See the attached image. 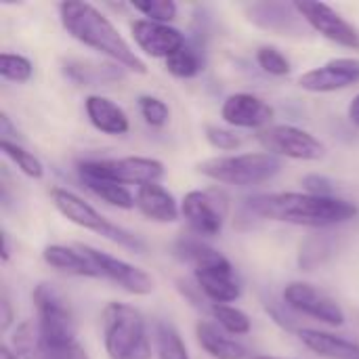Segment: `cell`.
Returning <instances> with one entry per match:
<instances>
[{
	"label": "cell",
	"instance_id": "cell-1",
	"mask_svg": "<svg viewBox=\"0 0 359 359\" xmlns=\"http://www.w3.org/2000/svg\"><path fill=\"white\" fill-rule=\"evenodd\" d=\"M246 208L261 219L320 229L347 223L359 215V208L349 200L337 196H311L307 191L259 194L246 200Z\"/></svg>",
	"mask_w": 359,
	"mask_h": 359
},
{
	"label": "cell",
	"instance_id": "cell-2",
	"mask_svg": "<svg viewBox=\"0 0 359 359\" xmlns=\"http://www.w3.org/2000/svg\"><path fill=\"white\" fill-rule=\"evenodd\" d=\"M63 29L78 40L82 46L105 55L111 63L120 65L126 72L147 74L145 61L133 50V46L124 40L111 19L101 13L95 4L82 0H65L57 6Z\"/></svg>",
	"mask_w": 359,
	"mask_h": 359
},
{
	"label": "cell",
	"instance_id": "cell-3",
	"mask_svg": "<svg viewBox=\"0 0 359 359\" xmlns=\"http://www.w3.org/2000/svg\"><path fill=\"white\" fill-rule=\"evenodd\" d=\"M103 347L109 359H151L145 318L126 303H109L101 316Z\"/></svg>",
	"mask_w": 359,
	"mask_h": 359
},
{
	"label": "cell",
	"instance_id": "cell-4",
	"mask_svg": "<svg viewBox=\"0 0 359 359\" xmlns=\"http://www.w3.org/2000/svg\"><path fill=\"white\" fill-rule=\"evenodd\" d=\"M282 170V160L267 154H227L198 164V172L210 181L236 187H252L271 181Z\"/></svg>",
	"mask_w": 359,
	"mask_h": 359
},
{
	"label": "cell",
	"instance_id": "cell-5",
	"mask_svg": "<svg viewBox=\"0 0 359 359\" xmlns=\"http://www.w3.org/2000/svg\"><path fill=\"white\" fill-rule=\"evenodd\" d=\"M50 202L53 206L57 208V212L67 219L69 223L86 229V231H93L135 255H143L147 250L145 242L135 236L133 231L111 223L109 219H105L95 206H90L86 200H82L78 194L69 191V189H63V187H53L50 189Z\"/></svg>",
	"mask_w": 359,
	"mask_h": 359
},
{
	"label": "cell",
	"instance_id": "cell-6",
	"mask_svg": "<svg viewBox=\"0 0 359 359\" xmlns=\"http://www.w3.org/2000/svg\"><path fill=\"white\" fill-rule=\"evenodd\" d=\"M36 322L44 341L46 351L69 347L78 334V322L69 301L48 282H40L32 292Z\"/></svg>",
	"mask_w": 359,
	"mask_h": 359
},
{
	"label": "cell",
	"instance_id": "cell-7",
	"mask_svg": "<svg viewBox=\"0 0 359 359\" xmlns=\"http://www.w3.org/2000/svg\"><path fill=\"white\" fill-rule=\"evenodd\" d=\"M164 164L156 158L128 156V158H101V160H82L78 162L80 179H101L118 185H147L160 183L164 177Z\"/></svg>",
	"mask_w": 359,
	"mask_h": 359
},
{
	"label": "cell",
	"instance_id": "cell-8",
	"mask_svg": "<svg viewBox=\"0 0 359 359\" xmlns=\"http://www.w3.org/2000/svg\"><path fill=\"white\" fill-rule=\"evenodd\" d=\"M257 141L267 154L280 160L318 162L326 154V145L316 135L292 124H271L257 135Z\"/></svg>",
	"mask_w": 359,
	"mask_h": 359
},
{
	"label": "cell",
	"instance_id": "cell-9",
	"mask_svg": "<svg viewBox=\"0 0 359 359\" xmlns=\"http://www.w3.org/2000/svg\"><path fill=\"white\" fill-rule=\"evenodd\" d=\"M229 198L219 189H194L181 200V215L196 236L215 238L223 231Z\"/></svg>",
	"mask_w": 359,
	"mask_h": 359
},
{
	"label": "cell",
	"instance_id": "cell-10",
	"mask_svg": "<svg viewBox=\"0 0 359 359\" xmlns=\"http://www.w3.org/2000/svg\"><path fill=\"white\" fill-rule=\"evenodd\" d=\"M76 246L90 261V265L95 267L99 278L120 286L122 290H126L128 294H135V297H147L154 292V278L147 271H143L141 267H135L122 259L101 252L88 244H76Z\"/></svg>",
	"mask_w": 359,
	"mask_h": 359
},
{
	"label": "cell",
	"instance_id": "cell-11",
	"mask_svg": "<svg viewBox=\"0 0 359 359\" xmlns=\"http://www.w3.org/2000/svg\"><path fill=\"white\" fill-rule=\"evenodd\" d=\"M282 301L294 313L313 318L328 326H343L347 320L343 307L332 297H328L326 292H322L320 288H316L307 282L286 284L282 290Z\"/></svg>",
	"mask_w": 359,
	"mask_h": 359
},
{
	"label": "cell",
	"instance_id": "cell-12",
	"mask_svg": "<svg viewBox=\"0 0 359 359\" xmlns=\"http://www.w3.org/2000/svg\"><path fill=\"white\" fill-rule=\"evenodd\" d=\"M294 6L313 32H318L320 36H324L326 40L339 46L359 50V32L330 4L313 2V0H299L294 2Z\"/></svg>",
	"mask_w": 359,
	"mask_h": 359
},
{
	"label": "cell",
	"instance_id": "cell-13",
	"mask_svg": "<svg viewBox=\"0 0 359 359\" xmlns=\"http://www.w3.org/2000/svg\"><path fill=\"white\" fill-rule=\"evenodd\" d=\"M130 34L139 50H143L151 59H168L177 50H181L187 40L181 29L170 23H158L149 19H137L130 23Z\"/></svg>",
	"mask_w": 359,
	"mask_h": 359
},
{
	"label": "cell",
	"instance_id": "cell-14",
	"mask_svg": "<svg viewBox=\"0 0 359 359\" xmlns=\"http://www.w3.org/2000/svg\"><path fill=\"white\" fill-rule=\"evenodd\" d=\"M355 84H359V59L355 57L330 59L299 78V86L309 93H337Z\"/></svg>",
	"mask_w": 359,
	"mask_h": 359
},
{
	"label": "cell",
	"instance_id": "cell-15",
	"mask_svg": "<svg viewBox=\"0 0 359 359\" xmlns=\"http://www.w3.org/2000/svg\"><path fill=\"white\" fill-rule=\"evenodd\" d=\"M221 118L233 128H250L261 133L263 128L271 126L276 109L252 93H233L223 101Z\"/></svg>",
	"mask_w": 359,
	"mask_h": 359
},
{
	"label": "cell",
	"instance_id": "cell-16",
	"mask_svg": "<svg viewBox=\"0 0 359 359\" xmlns=\"http://www.w3.org/2000/svg\"><path fill=\"white\" fill-rule=\"evenodd\" d=\"M248 19L265 29V32H273V34H301L303 32V23L305 19L299 15L294 2L286 4V2H255L246 6Z\"/></svg>",
	"mask_w": 359,
	"mask_h": 359
},
{
	"label": "cell",
	"instance_id": "cell-17",
	"mask_svg": "<svg viewBox=\"0 0 359 359\" xmlns=\"http://www.w3.org/2000/svg\"><path fill=\"white\" fill-rule=\"evenodd\" d=\"M135 204L137 210L154 223H175L181 215V204L160 183H147L137 187Z\"/></svg>",
	"mask_w": 359,
	"mask_h": 359
},
{
	"label": "cell",
	"instance_id": "cell-18",
	"mask_svg": "<svg viewBox=\"0 0 359 359\" xmlns=\"http://www.w3.org/2000/svg\"><path fill=\"white\" fill-rule=\"evenodd\" d=\"M84 111H86L88 122L103 135L122 137L130 130V120L126 111L107 97L88 95L84 99Z\"/></svg>",
	"mask_w": 359,
	"mask_h": 359
},
{
	"label": "cell",
	"instance_id": "cell-19",
	"mask_svg": "<svg viewBox=\"0 0 359 359\" xmlns=\"http://www.w3.org/2000/svg\"><path fill=\"white\" fill-rule=\"evenodd\" d=\"M198 290L210 301V305H229L242 297V286L236 280V269H208L194 271Z\"/></svg>",
	"mask_w": 359,
	"mask_h": 359
},
{
	"label": "cell",
	"instance_id": "cell-20",
	"mask_svg": "<svg viewBox=\"0 0 359 359\" xmlns=\"http://www.w3.org/2000/svg\"><path fill=\"white\" fill-rule=\"evenodd\" d=\"M299 341L316 355L324 359H359V343L337 337L326 330L301 328Z\"/></svg>",
	"mask_w": 359,
	"mask_h": 359
},
{
	"label": "cell",
	"instance_id": "cell-21",
	"mask_svg": "<svg viewBox=\"0 0 359 359\" xmlns=\"http://www.w3.org/2000/svg\"><path fill=\"white\" fill-rule=\"evenodd\" d=\"M175 257L183 263L191 265L194 271H208V269H233L229 259L221 255L217 248L208 246L200 238L183 236L175 242Z\"/></svg>",
	"mask_w": 359,
	"mask_h": 359
},
{
	"label": "cell",
	"instance_id": "cell-22",
	"mask_svg": "<svg viewBox=\"0 0 359 359\" xmlns=\"http://www.w3.org/2000/svg\"><path fill=\"white\" fill-rule=\"evenodd\" d=\"M196 339L198 345L212 359H246L248 349L231 339L227 332H223L215 322L200 320L196 324Z\"/></svg>",
	"mask_w": 359,
	"mask_h": 359
},
{
	"label": "cell",
	"instance_id": "cell-23",
	"mask_svg": "<svg viewBox=\"0 0 359 359\" xmlns=\"http://www.w3.org/2000/svg\"><path fill=\"white\" fill-rule=\"evenodd\" d=\"M42 259L46 265L53 269L67 273V276H78V278H99L90 261L82 255V250L74 246H63V244H50L44 248Z\"/></svg>",
	"mask_w": 359,
	"mask_h": 359
},
{
	"label": "cell",
	"instance_id": "cell-24",
	"mask_svg": "<svg viewBox=\"0 0 359 359\" xmlns=\"http://www.w3.org/2000/svg\"><path fill=\"white\" fill-rule=\"evenodd\" d=\"M63 72L69 80L84 86L105 84L122 78V67L116 63H95V61H80V59L63 61Z\"/></svg>",
	"mask_w": 359,
	"mask_h": 359
},
{
	"label": "cell",
	"instance_id": "cell-25",
	"mask_svg": "<svg viewBox=\"0 0 359 359\" xmlns=\"http://www.w3.org/2000/svg\"><path fill=\"white\" fill-rule=\"evenodd\" d=\"M11 349L19 359H44L46 347L36 320H25L15 328L11 339Z\"/></svg>",
	"mask_w": 359,
	"mask_h": 359
},
{
	"label": "cell",
	"instance_id": "cell-26",
	"mask_svg": "<svg viewBox=\"0 0 359 359\" xmlns=\"http://www.w3.org/2000/svg\"><path fill=\"white\" fill-rule=\"evenodd\" d=\"M154 343H156L158 359H191L181 332L168 320H158L156 322V326H154Z\"/></svg>",
	"mask_w": 359,
	"mask_h": 359
},
{
	"label": "cell",
	"instance_id": "cell-27",
	"mask_svg": "<svg viewBox=\"0 0 359 359\" xmlns=\"http://www.w3.org/2000/svg\"><path fill=\"white\" fill-rule=\"evenodd\" d=\"M204 65H206L204 50L200 48L198 42H187L181 50H177L172 57L166 59V69L181 80L200 76L204 72Z\"/></svg>",
	"mask_w": 359,
	"mask_h": 359
},
{
	"label": "cell",
	"instance_id": "cell-28",
	"mask_svg": "<svg viewBox=\"0 0 359 359\" xmlns=\"http://www.w3.org/2000/svg\"><path fill=\"white\" fill-rule=\"evenodd\" d=\"M80 183L90 194H95L97 198H101L105 204H109L114 208H120V210L137 208L135 196L124 185H118V183H111V181H101V179H80Z\"/></svg>",
	"mask_w": 359,
	"mask_h": 359
},
{
	"label": "cell",
	"instance_id": "cell-29",
	"mask_svg": "<svg viewBox=\"0 0 359 359\" xmlns=\"http://www.w3.org/2000/svg\"><path fill=\"white\" fill-rule=\"evenodd\" d=\"M210 316L215 324L229 337H246L252 330L250 318L233 305H210Z\"/></svg>",
	"mask_w": 359,
	"mask_h": 359
},
{
	"label": "cell",
	"instance_id": "cell-30",
	"mask_svg": "<svg viewBox=\"0 0 359 359\" xmlns=\"http://www.w3.org/2000/svg\"><path fill=\"white\" fill-rule=\"evenodd\" d=\"M0 149L25 177L34 181H40L44 177V164L32 151L21 147L17 141H0Z\"/></svg>",
	"mask_w": 359,
	"mask_h": 359
},
{
	"label": "cell",
	"instance_id": "cell-31",
	"mask_svg": "<svg viewBox=\"0 0 359 359\" xmlns=\"http://www.w3.org/2000/svg\"><path fill=\"white\" fill-rule=\"evenodd\" d=\"M0 76L15 84H25L34 76V63L17 53H2L0 55Z\"/></svg>",
	"mask_w": 359,
	"mask_h": 359
},
{
	"label": "cell",
	"instance_id": "cell-32",
	"mask_svg": "<svg viewBox=\"0 0 359 359\" xmlns=\"http://www.w3.org/2000/svg\"><path fill=\"white\" fill-rule=\"evenodd\" d=\"M130 6L141 13L145 19L149 21H158V23H170L177 19L179 6L172 0H135L130 2Z\"/></svg>",
	"mask_w": 359,
	"mask_h": 359
},
{
	"label": "cell",
	"instance_id": "cell-33",
	"mask_svg": "<svg viewBox=\"0 0 359 359\" xmlns=\"http://www.w3.org/2000/svg\"><path fill=\"white\" fill-rule=\"evenodd\" d=\"M257 63L265 74L276 76V78H284L292 72L288 57L276 46H261L257 50Z\"/></svg>",
	"mask_w": 359,
	"mask_h": 359
},
{
	"label": "cell",
	"instance_id": "cell-34",
	"mask_svg": "<svg viewBox=\"0 0 359 359\" xmlns=\"http://www.w3.org/2000/svg\"><path fill=\"white\" fill-rule=\"evenodd\" d=\"M137 105H139L141 118H143L151 128H162V126H166V122H168V118H170V109H168V105H166L160 97L141 95V97L137 99Z\"/></svg>",
	"mask_w": 359,
	"mask_h": 359
},
{
	"label": "cell",
	"instance_id": "cell-35",
	"mask_svg": "<svg viewBox=\"0 0 359 359\" xmlns=\"http://www.w3.org/2000/svg\"><path fill=\"white\" fill-rule=\"evenodd\" d=\"M204 137L219 151H236L242 145V137L236 130L219 126V124H206L204 126Z\"/></svg>",
	"mask_w": 359,
	"mask_h": 359
},
{
	"label": "cell",
	"instance_id": "cell-36",
	"mask_svg": "<svg viewBox=\"0 0 359 359\" xmlns=\"http://www.w3.org/2000/svg\"><path fill=\"white\" fill-rule=\"evenodd\" d=\"M303 187L311 196H324V198L334 196V183L324 175H307L303 179Z\"/></svg>",
	"mask_w": 359,
	"mask_h": 359
},
{
	"label": "cell",
	"instance_id": "cell-37",
	"mask_svg": "<svg viewBox=\"0 0 359 359\" xmlns=\"http://www.w3.org/2000/svg\"><path fill=\"white\" fill-rule=\"evenodd\" d=\"M44 359H90L86 349L80 345V343H74L69 347H63V349H55V351H46Z\"/></svg>",
	"mask_w": 359,
	"mask_h": 359
},
{
	"label": "cell",
	"instance_id": "cell-38",
	"mask_svg": "<svg viewBox=\"0 0 359 359\" xmlns=\"http://www.w3.org/2000/svg\"><path fill=\"white\" fill-rule=\"evenodd\" d=\"M13 320H15V316H13V307H11L8 294L2 292V299H0V328H2V332H8Z\"/></svg>",
	"mask_w": 359,
	"mask_h": 359
},
{
	"label": "cell",
	"instance_id": "cell-39",
	"mask_svg": "<svg viewBox=\"0 0 359 359\" xmlns=\"http://www.w3.org/2000/svg\"><path fill=\"white\" fill-rule=\"evenodd\" d=\"M347 116H349V122L359 128V95H355V97H353V101L349 103Z\"/></svg>",
	"mask_w": 359,
	"mask_h": 359
},
{
	"label": "cell",
	"instance_id": "cell-40",
	"mask_svg": "<svg viewBox=\"0 0 359 359\" xmlns=\"http://www.w3.org/2000/svg\"><path fill=\"white\" fill-rule=\"evenodd\" d=\"M8 259H11V244L6 231H2V263H8Z\"/></svg>",
	"mask_w": 359,
	"mask_h": 359
},
{
	"label": "cell",
	"instance_id": "cell-41",
	"mask_svg": "<svg viewBox=\"0 0 359 359\" xmlns=\"http://www.w3.org/2000/svg\"><path fill=\"white\" fill-rule=\"evenodd\" d=\"M0 359H19V358L15 355V351H13L8 345H2V347H0Z\"/></svg>",
	"mask_w": 359,
	"mask_h": 359
},
{
	"label": "cell",
	"instance_id": "cell-42",
	"mask_svg": "<svg viewBox=\"0 0 359 359\" xmlns=\"http://www.w3.org/2000/svg\"><path fill=\"white\" fill-rule=\"evenodd\" d=\"M252 359H290V358H276V355H259V358Z\"/></svg>",
	"mask_w": 359,
	"mask_h": 359
}]
</instances>
